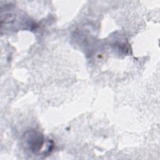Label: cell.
I'll use <instances>...</instances> for the list:
<instances>
[{
	"mask_svg": "<svg viewBox=\"0 0 160 160\" xmlns=\"http://www.w3.org/2000/svg\"><path fill=\"white\" fill-rule=\"evenodd\" d=\"M24 141L28 149L34 154H38L44 144V137L38 131H28L24 136Z\"/></svg>",
	"mask_w": 160,
	"mask_h": 160,
	"instance_id": "obj_1",
	"label": "cell"
}]
</instances>
